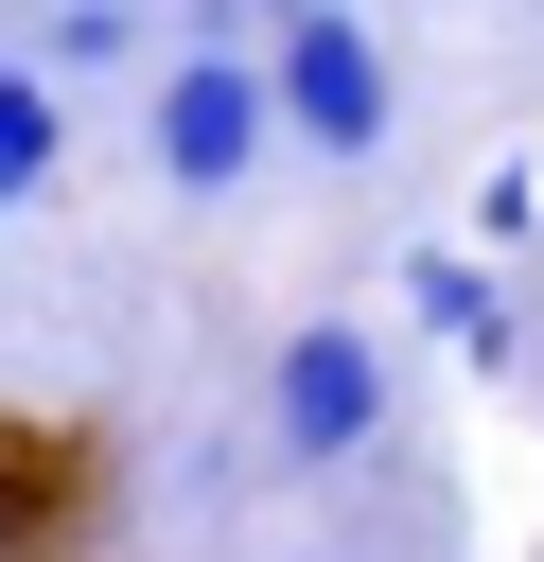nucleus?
<instances>
[{
  "label": "nucleus",
  "instance_id": "nucleus-1",
  "mask_svg": "<svg viewBox=\"0 0 544 562\" xmlns=\"http://www.w3.org/2000/svg\"><path fill=\"white\" fill-rule=\"evenodd\" d=\"M386 422H404V369L369 316H298L263 351V474H369Z\"/></svg>",
  "mask_w": 544,
  "mask_h": 562
},
{
  "label": "nucleus",
  "instance_id": "nucleus-2",
  "mask_svg": "<svg viewBox=\"0 0 544 562\" xmlns=\"http://www.w3.org/2000/svg\"><path fill=\"white\" fill-rule=\"evenodd\" d=\"M263 123L298 140V158H386V123H404V70H386V35L369 18H281L263 35Z\"/></svg>",
  "mask_w": 544,
  "mask_h": 562
},
{
  "label": "nucleus",
  "instance_id": "nucleus-3",
  "mask_svg": "<svg viewBox=\"0 0 544 562\" xmlns=\"http://www.w3.org/2000/svg\"><path fill=\"white\" fill-rule=\"evenodd\" d=\"M140 158H158V193H246V176L281 158V123H263V53H175L158 105H140Z\"/></svg>",
  "mask_w": 544,
  "mask_h": 562
},
{
  "label": "nucleus",
  "instance_id": "nucleus-4",
  "mask_svg": "<svg viewBox=\"0 0 544 562\" xmlns=\"http://www.w3.org/2000/svg\"><path fill=\"white\" fill-rule=\"evenodd\" d=\"M404 299H421V334H439V351H509V281H491L474 246H421V263H404Z\"/></svg>",
  "mask_w": 544,
  "mask_h": 562
},
{
  "label": "nucleus",
  "instance_id": "nucleus-5",
  "mask_svg": "<svg viewBox=\"0 0 544 562\" xmlns=\"http://www.w3.org/2000/svg\"><path fill=\"white\" fill-rule=\"evenodd\" d=\"M70 176V105H53V70H0V211H35Z\"/></svg>",
  "mask_w": 544,
  "mask_h": 562
},
{
  "label": "nucleus",
  "instance_id": "nucleus-6",
  "mask_svg": "<svg viewBox=\"0 0 544 562\" xmlns=\"http://www.w3.org/2000/svg\"><path fill=\"white\" fill-rule=\"evenodd\" d=\"M123 53H140V0H70V18H53V53H35V70H123Z\"/></svg>",
  "mask_w": 544,
  "mask_h": 562
},
{
  "label": "nucleus",
  "instance_id": "nucleus-7",
  "mask_svg": "<svg viewBox=\"0 0 544 562\" xmlns=\"http://www.w3.org/2000/svg\"><path fill=\"white\" fill-rule=\"evenodd\" d=\"M246 18H351V0H246Z\"/></svg>",
  "mask_w": 544,
  "mask_h": 562
},
{
  "label": "nucleus",
  "instance_id": "nucleus-8",
  "mask_svg": "<svg viewBox=\"0 0 544 562\" xmlns=\"http://www.w3.org/2000/svg\"><path fill=\"white\" fill-rule=\"evenodd\" d=\"M333 562H369V544H333Z\"/></svg>",
  "mask_w": 544,
  "mask_h": 562
}]
</instances>
